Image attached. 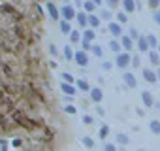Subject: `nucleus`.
<instances>
[{
	"mask_svg": "<svg viewBox=\"0 0 160 151\" xmlns=\"http://www.w3.org/2000/svg\"><path fill=\"white\" fill-rule=\"evenodd\" d=\"M128 30H130L128 34H130V36H132L134 40H138V38H139V34H138V30H136V29H128Z\"/></svg>",
	"mask_w": 160,
	"mask_h": 151,
	"instance_id": "nucleus-35",
	"label": "nucleus"
},
{
	"mask_svg": "<svg viewBox=\"0 0 160 151\" xmlns=\"http://www.w3.org/2000/svg\"><path fill=\"white\" fill-rule=\"evenodd\" d=\"M96 6H98V4L94 2V0H85V2H83V8H85V12H91V13L96 10Z\"/></svg>",
	"mask_w": 160,
	"mask_h": 151,
	"instance_id": "nucleus-16",
	"label": "nucleus"
},
{
	"mask_svg": "<svg viewBox=\"0 0 160 151\" xmlns=\"http://www.w3.org/2000/svg\"><path fill=\"white\" fill-rule=\"evenodd\" d=\"M132 66H134V68L139 66V57H134V59H132Z\"/></svg>",
	"mask_w": 160,
	"mask_h": 151,
	"instance_id": "nucleus-39",
	"label": "nucleus"
},
{
	"mask_svg": "<svg viewBox=\"0 0 160 151\" xmlns=\"http://www.w3.org/2000/svg\"><path fill=\"white\" fill-rule=\"evenodd\" d=\"M92 121H94V119H92L91 115H83V123H85V125H92Z\"/></svg>",
	"mask_w": 160,
	"mask_h": 151,
	"instance_id": "nucleus-36",
	"label": "nucleus"
},
{
	"mask_svg": "<svg viewBox=\"0 0 160 151\" xmlns=\"http://www.w3.org/2000/svg\"><path fill=\"white\" fill-rule=\"evenodd\" d=\"M158 4H160V0H149V8H158Z\"/></svg>",
	"mask_w": 160,
	"mask_h": 151,
	"instance_id": "nucleus-37",
	"label": "nucleus"
},
{
	"mask_svg": "<svg viewBox=\"0 0 160 151\" xmlns=\"http://www.w3.org/2000/svg\"><path fill=\"white\" fill-rule=\"evenodd\" d=\"M122 80H124V83H126L128 89H136V87H138V81H136V76H134V74L126 72V74L122 76Z\"/></svg>",
	"mask_w": 160,
	"mask_h": 151,
	"instance_id": "nucleus-6",
	"label": "nucleus"
},
{
	"mask_svg": "<svg viewBox=\"0 0 160 151\" xmlns=\"http://www.w3.org/2000/svg\"><path fill=\"white\" fill-rule=\"evenodd\" d=\"M147 40H149L151 49H152V47H158V40H156V36H154V34H147Z\"/></svg>",
	"mask_w": 160,
	"mask_h": 151,
	"instance_id": "nucleus-24",
	"label": "nucleus"
},
{
	"mask_svg": "<svg viewBox=\"0 0 160 151\" xmlns=\"http://www.w3.org/2000/svg\"><path fill=\"white\" fill-rule=\"evenodd\" d=\"M60 91L64 93V95H68V96H72V95H75V85L73 83H68V81H62L60 83Z\"/></svg>",
	"mask_w": 160,
	"mask_h": 151,
	"instance_id": "nucleus-7",
	"label": "nucleus"
},
{
	"mask_svg": "<svg viewBox=\"0 0 160 151\" xmlns=\"http://www.w3.org/2000/svg\"><path fill=\"white\" fill-rule=\"evenodd\" d=\"M60 15H62V19H68V21H72V19H77V12L68 4V6H64L62 10H60Z\"/></svg>",
	"mask_w": 160,
	"mask_h": 151,
	"instance_id": "nucleus-2",
	"label": "nucleus"
},
{
	"mask_svg": "<svg viewBox=\"0 0 160 151\" xmlns=\"http://www.w3.org/2000/svg\"><path fill=\"white\" fill-rule=\"evenodd\" d=\"M92 53H94L96 57H102V47H100V45H92Z\"/></svg>",
	"mask_w": 160,
	"mask_h": 151,
	"instance_id": "nucleus-34",
	"label": "nucleus"
},
{
	"mask_svg": "<svg viewBox=\"0 0 160 151\" xmlns=\"http://www.w3.org/2000/svg\"><path fill=\"white\" fill-rule=\"evenodd\" d=\"M149 40H147V36H139L138 38V49L139 51H149Z\"/></svg>",
	"mask_w": 160,
	"mask_h": 151,
	"instance_id": "nucleus-10",
	"label": "nucleus"
},
{
	"mask_svg": "<svg viewBox=\"0 0 160 151\" xmlns=\"http://www.w3.org/2000/svg\"><path fill=\"white\" fill-rule=\"evenodd\" d=\"M152 19H154V23H156V25H160V12H154Z\"/></svg>",
	"mask_w": 160,
	"mask_h": 151,
	"instance_id": "nucleus-38",
	"label": "nucleus"
},
{
	"mask_svg": "<svg viewBox=\"0 0 160 151\" xmlns=\"http://www.w3.org/2000/svg\"><path fill=\"white\" fill-rule=\"evenodd\" d=\"M149 128H151V132L160 134V121H151L149 123Z\"/></svg>",
	"mask_w": 160,
	"mask_h": 151,
	"instance_id": "nucleus-22",
	"label": "nucleus"
},
{
	"mask_svg": "<svg viewBox=\"0 0 160 151\" xmlns=\"http://www.w3.org/2000/svg\"><path fill=\"white\" fill-rule=\"evenodd\" d=\"M108 30L115 36V38H121L122 36V25L119 23V21H113V23H109L108 25Z\"/></svg>",
	"mask_w": 160,
	"mask_h": 151,
	"instance_id": "nucleus-3",
	"label": "nucleus"
},
{
	"mask_svg": "<svg viewBox=\"0 0 160 151\" xmlns=\"http://www.w3.org/2000/svg\"><path fill=\"white\" fill-rule=\"evenodd\" d=\"M149 60H151V64L158 66L160 64V53L158 51H149Z\"/></svg>",
	"mask_w": 160,
	"mask_h": 151,
	"instance_id": "nucleus-14",
	"label": "nucleus"
},
{
	"mask_svg": "<svg viewBox=\"0 0 160 151\" xmlns=\"http://www.w3.org/2000/svg\"><path fill=\"white\" fill-rule=\"evenodd\" d=\"M62 76V81H68V83H73V76L72 74H68V72H64V74H60Z\"/></svg>",
	"mask_w": 160,
	"mask_h": 151,
	"instance_id": "nucleus-30",
	"label": "nucleus"
},
{
	"mask_svg": "<svg viewBox=\"0 0 160 151\" xmlns=\"http://www.w3.org/2000/svg\"><path fill=\"white\" fill-rule=\"evenodd\" d=\"M47 12H49V17H51V19H55V21H57V19H58V15H60V12L57 10V6H55L53 2H47Z\"/></svg>",
	"mask_w": 160,
	"mask_h": 151,
	"instance_id": "nucleus-8",
	"label": "nucleus"
},
{
	"mask_svg": "<svg viewBox=\"0 0 160 151\" xmlns=\"http://www.w3.org/2000/svg\"><path fill=\"white\" fill-rule=\"evenodd\" d=\"M121 42H122V47L126 49V51H130L132 47H134V38L128 34V36H121Z\"/></svg>",
	"mask_w": 160,
	"mask_h": 151,
	"instance_id": "nucleus-9",
	"label": "nucleus"
},
{
	"mask_svg": "<svg viewBox=\"0 0 160 151\" xmlns=\"http://www.w3.org/2000/svg\"><path fill=\"white\" fill-rule=\"evenodd\" d=\"M64 112L70 113V115H75V113H77V108H75V106H64Z\"/></svg>",
	"mask_w": 160,
	"mask_h": 151,
	"instance_id": "nucleus-32",
	"label": "nucleus"
},
{
	"mask_svg": "<svg viewBox=\"0 0 160 151\" xmlns=\"http://www.w3.org/2000/svg\"><path fill=\"white\" fill-rule=\"evenodd\" d=\"M106 149H108V151H115L117 145H115V143H106Z\"/></svg>",
	"mask_w": 160,
	"mask_h": 151,
	"instance_id": "nucleus-40",
	"label": "nucleus"
},
{
	"mask_svg": "<svg viewBox=\"0 0 160 151\" xmlns=\"http://www.w3.org/2000/svg\"><path fill=\"white\" fill-rule=\"evenodd\" d=\"M81 142H83V145H85V147H89V149H92V147H94V142H92L91 138H87V136H85V138H81Z\"/></svg>",
	"mask_w": 160,
	"mask_h": 151,
	"instance_id": "nucleus-29",
	"label": "nucleus"
},
{
	"mask_svg": "<svg viewBox=\"0 0 160 151\" xmlns=\"http://www.w3.org/2000/svg\"><path fill=\"white\" fill-rule=\"evenodd\" d=\"M128 12H119L117 15H115V21H119L121 25H126L128 23V15H126Z\"/></svg>",
	"mask_w": 160,
	"mask_h": 151,
	"instance_id": "nucleus-17",
	"label": "nucleus"
},
{
	"mask_svg": "<svg viewBox=\"0 0 160 151\" xmlns=\"http://www.w3.org/2000/svg\"><path fill=\"white\" fill-rule=\"evenodd\" d=\"M75 85H77V89H81V91H89V93H91V85H89L85 80H77V81H75Z\"/></svg>",
	"mask_w": 160,
	"mask_h": 151,
	"instance_id": "nucleus-18",
	"label": "nucleus"
},
{
	"mask_svg": "<svg viewBox=\"0 0 160 151\" xmlns=\"http://www.w3.org/2000/svg\"><path fill=\"white\" fill-rule=\"evenodd\" d=\"M122 4H124V12H128V13L136 12V2L134 0H122Z\"/></svg>",
	"mask_w": 160,
	"mask_h": 151,
	"instance_id": "nucleus-15",
	"label": "nucleus"
},
{
	"mask_svg": "<svg viewBox=\"0 0 160 151\" xmlns=\"http://www.w3.org/2000/svg\"><path fill=\"white\" fill-rule=\"evenodd\" d=\"M156 76H158V80H160V68H158V70H156Z\"/></svg>",
	"mask_w": 160,
	"mask_h": 151,
	"instance_id": "nucleus-43",
	"label": "nucleus"
},
{
	"mask_svg": "<svg viewBox=\"0 0 160 151\" xmlns=\"http://www.w3.org/2000/svg\"><path fill=\"white\" fill-rule=\"evenodd\" d=\"M143 80L147 83H156L158 81V76H156V72H152L149 68H143Z\"/></svg>",
	"mask_w": 160,
	"mask_h": 151,
	"instance_id": "nucleus-5",
	"label": "nucleus"
},
{
	"mask_svg": "<svg viewBox=\"0 0 160 151\" xmlns=\"http://www.w3.org/2000/svg\"><path fill=\"white\" fill-rule=\"evenodd\" d=\"M94 36H96V32H94V30H85V32H83V38H85V40H91V42H92V40H94Z\"/></svg>",
	"mask_w": 160,
	"mask_h": 151,
	"instance_id": "nucleus-28",
	"label": "nucleus"
},
{
	"mask_svg": "<svg viewBox=\"0 0 160 151\" xmlns=\"http://www.w3.org/2000/svg\"><path fill=\"white\" fill-rule=\"evenodd\" d=\"M108 136H109V127H108V125H104V127L100 128V138H102V140H106Z\"/></svg>",
	"mask_w": 160,
	"mask_h": 151,
	"instance_id": "nucleus-27",
	"label": "nucleus"
},
{
	"mask_svg": "<svg viewBox=\"0 0 160 151\" xmlns=\"http://www.w3.org/2000/svg\"><path fill=\"white\" fill-rule=\"evenodd\" d=\"M79 40H81V34H79L77 30H73V32H70V42H72V44H77Z\"/></svg>",
	"mask_w": 160,
	"mask_h": 151,
	"instance_id": "nucleus-25",
	"label": "nucleus"
},
{
	"mask_svg": "<svg viewBox=\"0 0 160 151\" xmlns=\"http://www.w3.org/2000/svg\"><path fill=\"white\" fill-rule=\"evenodd\" d=\"M77 23L81 27H87L89 25V13L87 12H77Z\"/></svg>",
	"mask_w": 160,
	"mask_h": 151,
	"instance_id": "nucleus-13",
	"label": "nucleus"
},
{
	"mask_svg": "<svg viewBox=\"0 0 160 151\" xmlns=\"http://www.w3.org/2000/svg\"><path fill=\"white\" fill-rule=\"evenodd\" d=\"M102 98H104L102 89H98V87H96V89H91V100H92V102H96V104H98Z\"/></svg>",
	"mask_w": 160,
	"mask_h": 151,
	"instance_id": "nucleus-11",
	"label": "nucleus"
},
{
	"mask_svg": "<svg viewBox=\"0 0 160 151\" xmlns=\"http://www.w3.org/2000/svg\"><path fill=\"white\" fill-rule=\"evenodd\" d=\"M49 51H51L53 55H57V47H55V45H51V47H49Z\"/></svg>",
	"mask_w": 160,
	"mask_h": 151,
	"instance_id": "nucleus-41",
	"label": "nucleus"
},
{
	"mask_svg": "<svg viewBox=\"0 0 160 151\" xmlns=\"http://www.w3.org/2000/svg\"><path fill=\"white\" fill-rule=\"evenodd\" d=\"M73 60H75V64H79V66H87V62H89L87 51H85V49H83V51H77L75 57H73Z\"/></svg>",
	"mask_w": 160,
	"mask_h": 151,
	"instance_id": "nucleus-4",
	"label": "nucleus"
},
{
	"mask_svg": "<svg viewBox=\"0 0 160 151\" xmlns=\"http://www.w3.org/2000/svg\"><path fill=\"white\" fill-rule=\"evenodd\" d=\"M70 23H68V19H62L60 21V32H64V34H70Z\"/></svg>",
	"mask_w": 160,
	"mask_h": 151,
	"instance_id": "nucleus-20",
	"label": "nucleus"
},
{
	"mask_svg": "<svg viewBox=\"0 0 160 151\" xmlns=\"http://www.w3.org/2000/svg\"><path fill=\"white\" fill-rule=\"evenodd\" d=\"M94 2H96V4H98V6H100V4H102V0H94Z\"/></svg>",
	"mask_w": 160,
	"mask_h": 151,
	"instance_id": "nucleus-44",
	"label": "nucleus"
},
{
	"mask_svg": "<svg viewBox=\"0 0 160 151\" xmlns=\"http://www.w3.org/2000/svg\"><path fill=\"white\" fill-rule=\"evenodd\" d=\"M141 100H143V104H145L147 108L154 106V98L151 96V93H149V91H143V93H141Z\"/></svg>",
	"mask_w": 160,
	"mask_h": 151,
	"instance_id": "nucleus-12",
	"label": "nucleus"
},
{
	"mask_svg": "<svg viewBox=\"0 0 160 151\" xmlns=\"http://www.w3.org/2000/svg\"><path fill=\"white\" fill-rule=\"evenodd\" d=\"M100 17L106 19V21H109V19H111V12H109V10H102V12H100Z\"/></svg>",
	"mask_w": 160,
	"mask_h": 151,
	"instance_id": "nucleus-31",
	"label": "nucleus"
},
{
	"mask_svg": "<svg viewBox=\"0 0 160 151\" xmlns=\"http://www.w3.org/2000/svg\"><path fill=\"white\" fill-rule=\"evenodd\" d=\"M156 49H158V53H160V44H158V47H156Z\"/></svg>",
	"mask_w": 160,
	"mask_h": 151,
	"instance_id": "nucleus-45",
	"label": "nucleus"
},
{
	"mask_svg": "<svg viewBox=\"0 0 160 151\" xmlns=\"http://www.w3.org/2000/svg\"><path fill=\"white\" fill-rule=\"evenodd\" d=\"M128 142H130V138H128L126 134H117V143H121V145H128Z\"/></svg>",
	"mask_w": 160,
	"mask_h": 151,
	"instance_id": "nucleus-23",
	"label": "nucleus"
},
{
	"mask_svg": "<svg viewBox=\"0 0 160 151\" xmlns=\"http://www.w3.org/2000/svg\"><path fill=\"white\" fill-rule=\"evenodd\" d=\"M108 2H109L111 6H117V4H119V0H108Z\"/></svg>",
	"mask_w": 160,
	"mask_h": 151,
	"instance_id": "nucleus-42",
	"label": "nucleus"
},
{
	"mask_svg": "<svg viewBox=\"0 0 160 151\" xmlns=\"http://www.w3.org/2000/svg\"><path fill=\"white\" fill-rule=\"evenodd\" d=\"M128 64H132L130 55H128V53H119L117 59H115V66H119V68H126Z\"/></svg>",
	"mask_w": 160,
	"mask_h": 151,
	"instance_id": "nucleus-1",
	"label": "nucleus"
},
{
	"mask_svg": "<svg viewBox=\"0 0 160 151\" xmlns=\"http://www.w3.org/2000/svg\"><path fill=\"white\" fill-rule=\"evenodd\" d=\"M121 44H122V42H121ZM121 44H119L117 40H111V42H109V49L115 51V53H121V47H122Z\"/></svg>",
	"mask_w": 160,
	"mask_h": 151,
	"instance_id": "nucleus-21",
	"label": "nucleus"
},
{
	"mask_svg": "<svg viewBox=\"0 0 160 151\" xmlns=\"http://www.w3.org/2000/svg\"><path fill=\"white\" fill-rule=\"evenodd\" d=\"M100 19H102V17H96V15L91 13V15H89V25H91V29H96V27L100 25Z\"/></svg>",
	"mask_w": 160,
	"mask_h": 151,
	"instance_id": "nucleus-19",
	"label": "nucleus"
},
{
	"mask_svg": "<svg viewBox=\"0 0 160 151\" xmlns=\"http://www.w3.org/2000/svg\"><path fill=\"white\" fill-rule=\"evenodd\" d=\"M81 45H83V49H85V51H91V49H92V45H91V40H85V38H83Z\"/></svg>",
	"mask_w": 160,
	"mask_h": 151,
	"instance_id": "nucleus-33",
	"label": "nucleus"
},
{
	"mask_svg": "<svg viewBox=\"0 0 160 151\" xmlns=\"http://www.w3.org/2000/svg\"><path fill=\"white\" fill-rule=\"evenodd\" d=\"M64 57H66V60H72V59L75 57V55L72 53V47H70V45H66V47H64Z\"/></svg>",
	"mask_w": 160,
	"mask_h": 151,
	"instance_id": "nucleus-26",
	"label": "nucleus"
}]
</instances>
